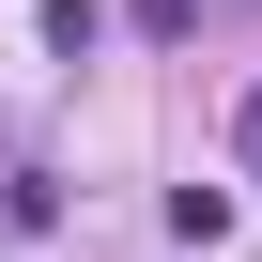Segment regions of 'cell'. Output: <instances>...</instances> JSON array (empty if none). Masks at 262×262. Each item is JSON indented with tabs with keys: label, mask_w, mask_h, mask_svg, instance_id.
<instances>
[{
	"label": "cell",
	"mask_w": 262,
	"mask_h": 262,
	"mask_svg": "<svg viewBox=\"0 0 262 262\" xmlns=\"http://www.w3.org/2000/svg\"><path fill=\"white\" fill-rule=\"evenodd\" d=\"M231 139H247V170H262V93H247V108H231Z\"/></svg>",
	"instance_id": "cell-1"
}]
</instances>
